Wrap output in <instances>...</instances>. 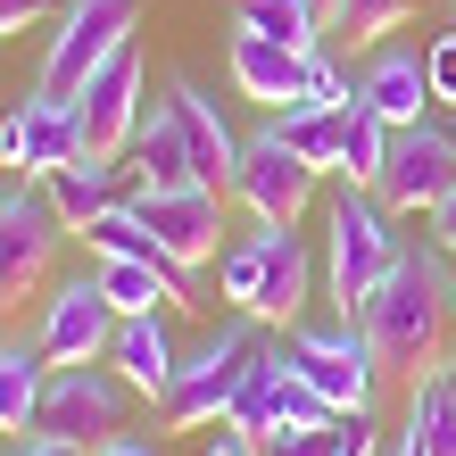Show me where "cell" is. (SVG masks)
<instances>
[{"label":"cell","instance_id":"8fae6325","mask_svg":"<svg viewBox=\"0 0 456 456\" xmlns=\"http://www.w3.org/2000/svg\"><path fill=\"white\" fill-rule=\"evenodd\" d=\"M117 324H125V315H117L109 290H100V274H75V282H59L42 299V332L34 340H42L50 365H100L109 340H117Z\"/></svg>","mask_w":456,"mask_h":456},{"label":"cell","instance_id":"e575fe53","mask_svg":"<svg viewBox=\"0 0 456 456\" xmlns=\"http://www.w3.org/2000/svg\"><path fill=\"white\" fill-rule=\"evenodd\" d=\"M42 9H50V0H0V42H9V34H17V25H34Z\"/></svg>","mask_w":456,"mask_h":456},{"label":"cell","instance_id":"4316f807","mask_svg":"<svg viewBox=\"0 0 456 456\" xmlns=\"http://www.w3.org/2000/svg\"><path fill=\"white\" fill-rule=\"evenodd\" d=\"M407 398H415L407 423L423 432V448H432V456H456V382H448V373H432V382H415Z\"/></svg>","mask_w":456,"mask_h":456},{"label":"cell","instance_id":"52a82bcc","mask_svg":"<svg viewBox=\"0 0 456 456\" xmlns=\"http://www.w3.org/2000/svg\"><path fill=\"white\" fill-rule=\"evenodd\" d=\"M125 373L100 357V365H50V390H42V415H34V432H59V440H117L125 432Z\"/></svg>","mask_w":456,"mask_h":456},{"label":"cell","instance_id":"1f68e13d","mask_svg":"<svg viewBox=\"0 0 456 456\" xmlns=\"http://www.w3.org/2000/svg\"><path fill=\"white\" fill-rule=\"evenodd\" d=\"M0 456H92L84 440H59V432H25V440H9Z\"/></svg>","mask_w":456,"mask_h":456},{"label":"cell","instance_id":"d590c367","mask_svg":"<svg viewBox=\"0 0 456 456\" xmlns=\"http://www.w3.org/2000/svg\"><path fill=\"white\" fill-rule=\"evenodd\" d=\"M92 456H158V448H150V440H133V432H117V440H100Z\"/></svg>","mask_w":456,"mask_h":456},{"label":"cell","instance_id":"83f0119b","mask_svg":"<svg viewBox=\"0 0 456 456\" xmlns=\"http://www.w3.org/2000/svg\"><path fill=\"white\" fill-rule=\"evenodd\" d=\"M407 17H415V0H340V9H332V34H348V42H382V34H398Z\"/></svg>","mask_w":456,"mask_h":456},{"label":"cell","instance_id":"603a6c76","mask_svg":"<svg viewBox=\"0 0 456 456\" xmlns=\"http://www.w3.org/2000/svg\"><path fill=\"white\" fill-rule=\"evenodd\" d=\"M232 25H249V34H265V42H290V50H315L332 34V17L315 9V0H240Z\"/></svg>","mask_w":456,"mask_h":456},{"label":"cell","instance_id":"5bb4252c","mask_svg":"<svg viewBox=\"0 0 456 456\" xmlns=\"http://www.w3.org/2000/svg\"><path fill=\"white\" fill-rule=\"evenodd\" d=\"M357 100L382 125H423V117H432V67H423V50L415 42H382L357 67Z\"/></svg>","mask_w":456,"mask_h":456},{"label":"cell","instance_id":"f35d334b","mask_svg":"<svg viewBox=\"0 0 456 456\" xmlns=\"http://www.w3.org/2000/svg\"><path fill=\"white\" fill-rule=\"evenodd\" d=\"M448 274H456V257H448Z\"/></svg>","mask_w":456,"mask_h":456},{"label":"cell","instance_id":"2e32d148","mask_svg":"<svg viewBox=\"0 0 456 456\" xmlns=\"http://www.w3.org/2000/svg\"><path fill=\"white\" fill-rule=\"evenodd\" d=\"M167 117L183 125V150H191V167H200V183L208 191H232V167H240V142L224 133V117H216V100H208L191 75H175L167 84Z\"/></svg>","mask_w":456,"mask_h":456},{"label":"cell","instance_id":"44dd1931","mask_svg":"<svg viewBox=\"0 0 456 456\" xmlns=\"http://www.w3.org/2000/svg\"><path fill=\"white\" fill-rule=\"evenodd\" d=\"M42 390H50V357H42V340H0V432H9V440L34 432Z\"/></svg>","mask_w":456,"mask_h":456},{"label":"cell","instance_id":"7402d4cb","mask_svg":"<svg viewBox=\"0 0 456 456\" xmlns=\"http://www.w3.org/2000/svg\"><path fill=\"white\" fill-rule=\"evenodd\" d=\"M274 133H282V150H299L315 175H340V158H348V109L290 100V109H274Z\"/></svg>","mask_w":456,"mask_h":456},{"label":"cell","instance_id":"6da1fadb","mask_svg":"<svg viewBox=\"0 0 456 456\" xmlns=\"http://www.w3.org/2000/svg\"><path fill=\"white\" fill-rule=\"evenodd\" d=\"M357 324H365L373 365L398 373L407 390L432 382V373H448V365H440V357H448V332H456V274H448V257H440V249L398 257L390 282L357 307Z\"/></svg>","mask_w":456,"mask_h":456},{"label":"cell","instance_id":"5b68a950","mask_svg":"<svg viewBox=\"0 0 456 456\" xmlns=\"http://www.w3.org/2000/svg\"><path fill=\"white\" fill-rule=\"evenodd\" d=\"M59 240H67V224H59V208H50L42 183H25V175L0 183V315L50 282Z\"/></svg>","mask_w":456,"mask_h":456},{"label":"cell","instance_id":"484cf974","mask_svg":"<svg viewBox=\"0 0 456 456\" xmlns=\"http://www.w3.org/2000/svg\"><path fill=\"white\" fill-rule=\"evenodd\" d=\"M332 415H340L332 398L315 390L307 373H290V365H282V382H274V407H265V432H307V423H332ZM265 432H257V440H265Z\"/></svg>","mask_w":456,"mask_h":456},{"label":"cell","instance_id":"4fadbf2b","mask_svg":"<svg viewBox=\"0 0 456 456\" xmlns=\"http://www.w3.org/2000/svg\"><path fill=\"white\" fill-rule=\"evenodd\" d=\"M84 158V133H75V100H17L9 117H0V167L25 175V183H42V175H59Z\"/></svg>","mask_w":456,"mask_h":456},{"label":"cell","instance_id":"ba28073f","mask_svg":"<svg viewBox=\"0 0 456 456\" xmlns=\"http://www.w3.org/2000/svg\"><path fill=\"white\" fill-rule=\"evenodd\" d=\"M382 208L390 216H432V208L456 191V125H398L390 133V158H382Z\"/></svg>","mask_w":456,"mask_h":456},{"label":"cell","instance_id":"74e56055","mask_svg":"<svg viewBox=\"0 0 456 456\" xmlns=\"http://www.w3.org/2000/svg\"><path fill=\"white\" fill-rule=\"evenodd\" d=\"M448 382H456V357H448Z\"/></svg>","mask_w":456,"mask_h":456},{"label":"cell","instance_id":"f546056e","mask_svg":"<svg viewBox=\"0 0 456 456\" xmlns=\"http://www.w3.org/2000/svg\"><path fill=\"white\" fill-rule=\"evenodd\" d=\"M216 290H224L240 315L257 307V232H249V240H232V249L216 257Z\"/></svg>","mask_w":456,"mask_h":456},{"label":"cell","instance_id":"8992f818","mask_svg":"<svg viewBox=\"0 0 456 456\" xmlns=\"http://www.w3.org/2000/svg\"><path fill=\"white\" fill-rule=\"evenodd\" d=\"M133 17H142V0H75V9L59 17L50 59H42V100H75L84 92L92 75L133 42Z\"/></svg>","mask_w":456,"mask_h":456},{"label":"cell","instance_id":"8d00e7d4","mask_svg":"<svg viewBox=\"0 0 456 456\" xmlns=\"http://www.w3.org/2000/svg\"><path fill=\"white\" fill-rule=\"evenodd\" d=\"M390 456H432V448H423V432H415V423H407V432H398V440H390Z\"/></svg>","mask_w":456,"mask_h":456},{"label":"cell","instance_id":"836d02e7","mask_svg":"<svg viewBox=\"0 0 456 456\" xmlns=\"http://www.w3.org/2000/svg\"><path fill=\"white\" fill-rule=\"evenodd\" d=\"M423 224H432V249H440V257H456V191H448V200H440Z\"/></svg>","mask_w":456,"mask_h":456},{"label":"cell","instance_id":"e0dca14e","mask_svg":"<svg viewBox=\"0 0 456 456\" xmlns=\"http://www.w3.org/2000/svg\"><path fill=\"white\" fill-rule=\"evenodd\" d=\"M224 67H232V84L257 100V109H290L299 100V75H307V50H290V42H265L249 34V25H232V50H224Z\"/></svg>","mask_w":456,"mask_h":456},{"label":"cell","instance_id":"4dcf8cb0","mask_svg":"<svg viewBox=\"0 0 456 456\" xmlns=\"http://www.w3.org/2000/svg\"><path fill=\"white\" fill-rule=\"evenodd\" d=\"M423 67H432V100H448V109H456V34H440L432 50H423Z\"/></svg>","mask_w":456,"mask_h":456},{"label":"cell","instance_id":"f1b7e54d","mask_svg":"<svg viewBox=\"0 0 456 456\" xmlns=\"http://www.w3.org/2000/svg\"><path fill=\"white\" fill-rule=\"evenodd\" d=\"M299 100H324V109H348V100H357V75H348L340 59L324 42L307 50V75H299Z\"/></svg>","mask_w":456,"mask_h":456},{"label":"cell","instance_id":"cb8c5ba5","mask_svg":"<svg viewBox=\"0 0 456 456\" xmlns=\"http://www.w3.org/2000/svg\"><path fill=\"white\" fill-rule=\"evenodd\" d=\"M373 448V415H332L307 423V432H265L257 456H365Z\"/></svg>","mask_w":456,"mask_h":456},{"label":"cell","instance_id":"d6a6232c","mask_svg":"<svg viewBox=\"0 0 456 456\" xmlns=\"http://www.w3.org/2000/svg\"><path fill=\"white\" fill-rule=\"evenodd\" d=\"M200 456H257V432H240V423H216V440H208Z\"/></svg>","mask_w":456,"mask_h":456},{"label":"cell","instance_id":"d4e9b609","mask_svg":"<svg viewBox=\"0 0 456 456\" xmlns=\"http://www.w3.org/2000/svg\"><path fill=\"white\" fill-rule=\"evenodd\" d=\"M390 133H398V125H382L365 100H348V158H340V175L373 191V183H382V158H390Z\"/></svg>","mask_w":456,"mask_h":456},{"label":"cell","instance_id":"ac0fdd59","mask_svg":"<svg viewBox=\"0 0 456 456\" xmlns=\"http://www.w3.org/2000/svg\"><path fill=\"white\" fill-rule=\"evenodd\" d=\"M125 175H133V200H142V191H191V183H200L191 150H183V125L167 117V100H150L142 133H133V150H125Z\"/></svg>","mask_w":456,"mask_h":456},{"label":"cell","instance_id":"7c38bea8","mask_svg":"<svg viewBox=\"0 0 456 456\" xmlns=\"http://www.w3.org/2000/svg\"><path fill=\"white\" fill-rule=\"evenodd\" d=\"M133 208H142V224L158 232V249H167L183 274H200V265L224 257V191L191 183V191H142Z\"/></svg>","mask_w":456,"mask_h":456},{"label":"cell","instance_id":"3957f363","mask_svg":"<svg viewBox=\"0 0 456 456\" xmlns=\"http://www.w3.org/2000/svg\"><path fill=\"white\" fill-rule=\"evenodd\" d=\"M407 257L398 249V232H390V208L382 191H365V183H340V200H332V307L340 315H357L373 290L390 282V265Z\"/></svg>","mask_w":456,"mask_h":456},{"label":"cell","instance_id":"30bf717a","mask_svg":"<svg viewBox=\"0 0 456 456\" xmlns=\"http://www.w3.org/2000/svg\"><path fill=\"white\" fill-rule=\"evenodd\" d=\"M142 42H125L109 67L75 92V133H84V158H125L133 133H142Z\"/></svg>","mask_w":456,"mask_h":456},{"label":"cell","instance_id":"7a4b0ae2","mask_svg":"<svg viewBox=\"0 0 456 456\" xmlns=\"http://www.w3.org/2000/svg\"><path fill=\"white\" fill-rule=\"evenodd\" d=\"M265 332H274V324H257V315H240V307H232L224 324L175 365L167 398H158V423H167V432H208V423H224V415H232L240 373H249V357L265 348Z\"/></svg>","mask_w":456,"mask_h":456},{"label":"cell","instance_id":"ffe728a7","mask_svg":"<svg viewBox=\"0 0 456 456\" xmlns=\"http://www.w3.org/2000/svg\"><path fill=\"white\" fill-rule=\"evenodd\" d=\"M117 167H125V158H75V167L42 175V191H50V208H59L67 232H84L92 216H109V208L125 200V191H117Z\"/></svg>","mask_w":456,"mask_h":456},{"label":"cell","instance_id":"d6986e66","mask_svg":"<svg viewBox=\"0 0 456 456\" xmlns=\"http://www.w3.org/2000/svg\"><path fill=\"white\" fill-rule=\"evenodd\" d=\"M109 365H117L142 398H167L175 365H183V357H175V340H167V307H158V315H125L117 340H109Z\"/></svg>","mask_w":456,"mask_h":456},{"label":"cell","instance_id":"277c9868","mask_svg":"<svg viewBox=\"0 0 456 456\" xmlns=\"http://www.w3.org/2000/svg\"><path fill=\"white\" fill-rule=\"evenodd\" d=\"M274 348H282L290 373H307V382L332 398L340 415H373V382H382V365H373L357 315H332V324H282Z\"/></svg>","mask_w":456,"mask_h":456},{"label":"cell","instance_id":"9c48e42d","mask_svg":"<svg viewBox=\"0 0 456 456\" xmlns=\"http://www.w3.org/2000/svg\"><path fill=\"white\" fill-rule=\"evenodd\" d=\"M315 175L299 150H282V133L265 125V133H249L240 142V167H232V200L249 208L257 224H299L307 216V200H315Z\"/></svg>","mask_w":456,"mask_h":456},{"label":"cell","instance_id":"9a60e30c","mask_svg":"<svg viewBox=\"0 0 456 456\" xmlns=\"http://www.w3.org/2000/svg\"><path fill=\"white\" fill-rule=\"evenodd\" d=\"M307 282H315V265H307V240L299 224H257V324H299V307H307Z\"/></svg>","mask_w":456,"mask_h":456}]
</instances>
